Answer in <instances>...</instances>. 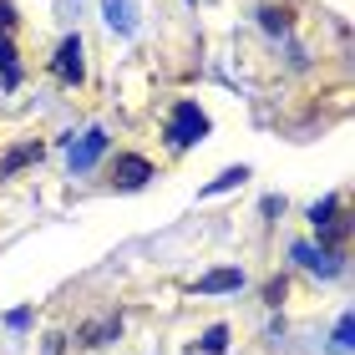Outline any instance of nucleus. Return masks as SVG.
<instances>
[{
  "label": "nucleus",
  "mask_w": 355,
  "mask_h": 355,
  "mask_svg": "<svg viewBox=\"0 0 355 355\" xmlns=\"http://www.w3.org/2000/svg\"><path fill=\"white\" fill-rule=\"evenodd\" d=\"M61 345H67V335H46V345H41V355H61Z\"/></svg>",
  "instance_id": "18"
},
{
  "label": "nucleus",
  "mask_w": 355,
  "mask_h": 355,
  "mask_svg": "<svg viewBox=\"0 0 355 355\" xmlns=\"http://www.w3.org/2000/svg\"><path fill=\"white\" fill-rule=\"evenodd\" d=\"M36 157H41V148H36V142H21V148H10L6 157H0V178H10V173H21L26 163H36Z\"/></svg>",
  "instance_id": "10"
},
{
  "label": "nucleus",
  "mask_w": 355,
  "mask_h": 355,
  "mask_svg": "<svg viewBox=\"0 0 355 355\" xmlns=\"http://www.w3.org/2000/svg\"><path fill=\"white\" fill-rule=\"evenodd\" d=\"M239 284H244L239 269H214V274H203L193 289H198V295H229V289H239Z\"/></svg>",
  "instance_id": "8"
},
{
  "label": "nucleus",
  "mask_w": 355,
  "mask_h": 355,
  "mask_svg": "<svg viewBox=\"0 0 355 355\" xmlns=\"http://www.w3.org/2000/svg\"><path fill=\"white\" fill-rule=\"evenodd\" d=\"M51 71H56V82H67V87H82V76H87V61H82V36H67L56 46V61H51Z\"/></svg>",
  "instance_id": "3"
},
{
  "label": "nucleus",
  "mask_w": 355,
  "mask_h": 355,
  "mask_svg": "<svg viewBox=\"0 0 355 355\" xmlns=\"http://www.w3.org/2000/svg\"><path fill=\"white\" fill-rule=\"evenodd\" d=\"M259 26L269 31V36H284V31H289V21H284V10H274V6H269V10H259Z\"/></svg>",
  "instance_id": "14"
},
{
  "label": "nucleus",
  "mask_w": 355,
  "mask_h": 355,
  "mask_svg": "<svg viewBox=\"0 0 355 355\" xmlns=\"http://www.w3.org/2000/svg\"><path fill=\"white\" fill-rule=\"evenodd\" d=\"M102 157H107V132L102 127H92L82 142H71V173H92Z\"/></svg>",
  "instance_id": "5"
},
{
  "label": "nucleus",
  "mask_w": 355,
  "mask_h": 355,
  "mask_svg": "<svg viewBox=\"0 0 355 355\" xmlns=\"http://www.w3.org/2000/svg\"><path fill=\"white\" fill-rule=\"evenodd\" d=\"M310 229L320 234V249L345 244L350 223H345V203H340V193H330V198H320V203L310 208Z\"/></svg>",
  "instance_id": "2"
},
{
  "label": "nucleus",
  "mask_w": 355,
  "mask_h": 355,
  "mask_svg": "<svg viewBox=\"0 0 355 355\" xmlns=\"http://www.w3.org/2000/svg\"><path fill=\"white\" fill-rule=\"evenodd\" d=\"M6 325H10V330H26V325H31V310H10Z\"/></svg>",
  "instance_id": "17"
},
{
  "label": "nucleus",
  "mask_w": 355,
  "mask_h": 355,
  "mask_svg": "<svg viewBox=\"0 0 355 355\" xmlns=\"http://www.w3.org/2000/svg\"><path fill=\"white\" fill-rule=\"evenodd\" d=\"M148 178H153V163H148V157H137V153H122L117 163H112V183H117L122 193L148 188Z\"/></svg>",
  "instance_id": "4"
},
{
  "label": "nucleus",
  "mask_w": 355,
  "mask_h": 355,
  "mask_svg": "<svg viewBox=\"0 0 355 355\" xmlns=\"http://www.w3.org/2000/svg\"><path fill=\"white\" fill-rule=\"evenodd\" d=\"M163 137H168V148H193L198 137H208V112L198 102H173L168 112V122H163Z\"/></svg>",
  "instance_id": "1"
},
{
  "label": "nucleus",
  "mask_w": 355,
  "mask_h": 355,
  "mask_svg": "<svg viewBox=\"0 0 355 355\" xmlns=\"http://www.w3.org/2000/svg\"><path fill=\"white\" fill-rule=\"evenodd\" d=\"M102 10L117 31H132V0H102Z\"/></svg>",
  "instance_id": "12"
},
{
  "label": "nucleus",
  "mask_w": 355,
  "mask_h": 355,
  "mask_svg": "<svg viewBox=\"0 0 355 355\" xmlns=\"http://www.w3.org/2000/svg\"><path fill=\"white\" fill-rule=\"evenodd\" d=\"M264 300H269V304H279V300H284V279H269V289H264Z\"/></svg>",
  "instance_id": "19"
},
{
  "label": "nucleus",
  "mask_w": 355,
  "mask_h": 355,
  "mask_svg": "<svg viewBox=\"0 0 355 355\" xmlns=\"http://www.w3.org/2000/svg\"><path fill=\"white\" fill-rule=\"evenodd\" d=\"M0 31H15V6L10 0H0Z\"/></svg>",
  "instance_id": "16"
},
{
  "label": "nucleus",
  "mask_w": 355,
  "mask_h": 355,
  "mask_svg": "<svg viewBox=\"0 0 355 355\" xmlns=\"http://www.w3.org/2000/svg\"><path fill=\"white\" fill-rule=\"evenodd\" d=\"M244 178H249V168H223V173L214 178V183L203 188V198H214V193H229V188H239Z\"/></svg>",
  "instance_id": "11"
},
{
  "label": "nucleus",
  "mask_w": 355,
  "mask_h": 355,
  "mask_svg": "<svg viewBox=\"0 0 355 355\" xmlns=\"http://www.w3.org/2000/svg\"><path fill=\"white\" fill-rule=\"evenodd\" d=\"M117 335H122V320L112 315V320H92V325H82L76 340H82V345H107V340H117Z\"/></svg>",
  "instance_id": "9"
},
{
  "label": "nucleus",
  "mask_w": 355,
  "mask_h": 355,
  "mask_svg": "<svg viewBox=\"0 0 355 355\" xmlns=\"http://www.w3.org/2000/svg\"><path fill=\"white\" fill-rule=\"evenodd\" d=\"M198 345H203V355H223V345H229V330H223V325H208Z\"/></svg>",
  "instance_id": "13"
},
{
  "label": "nucleus",
  "mask_w": 355,
  "mask_h": 355,
  "mask_svg": "<svg viewBox=\"0 0 355 355\" xmlns=\"http://www.w3.org/2000/svg\"><path fill=\"white\" fill-rule=\"evenodd\" d=\"M295 259L310 269V274H320V279H335L340 274V254H330V249H315V244H295Z\"/></svg>",
  "instance_id": "6"
},
{
  "label": "nucleus",
  "mask_w": 355,
  "mask_h": 355,
  "mask_svg": "<svg viewBox=\"0 0 355 355\" xmlns=\"http://www.w3.org/2000/svg\"><path fill=\"white\" fill-rule=\"evenodd\" d=\"M350 315H340V325H335V350H350Z\"/></svg>",
  "instance_id": "15"
},
{
  "label": "nucleus",
  "mask_w": 355,
  "mask_h": 355,
  "mask_svg": "<svg viewBox=\"0 0 355 355\" xmlns=\"http://www.w3.org/2000/svg\"><path fill=\"white\" fill-rule=\"evenodd\" d=\"M0 87H6V92L21 87V56H15L10 31H0Z\"/></svg>",
  "instance_id": "7"
}]
</instances>
